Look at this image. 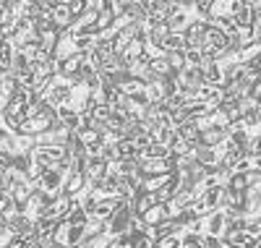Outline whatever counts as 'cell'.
<instances>
[{
    "instance_id": "obj_1",
    "label": "cell",
    "mask_w": 261,
    "mask_h": 248,
    "mask_svg": "<svg viewBox=\"0 0 261 248\" xmlns=\"http://www.w3.org/2000/svg\"><path fill=\"white\" fill-rule=\"evenodd\" d=\"M204 248H220V240H217V238L212 235V238H206V240H204Z\"/></svg>"
},
{
    "instance_id": "obj_2",
    "label": "cell",
    "mask_w": 261,
    "mask_h": 248,
    "mask_svg": "<svg viewBox=\"0 0 261 248\" xmlns=\"http://www.w3.org/2000/svg\"><path fill=\"white\" fill-rule=\"evenodd\" d=\"M253 144H256V146H253V149H256V154H261V136H258V139H256Z\"/></svg>"
}]
</instances>
